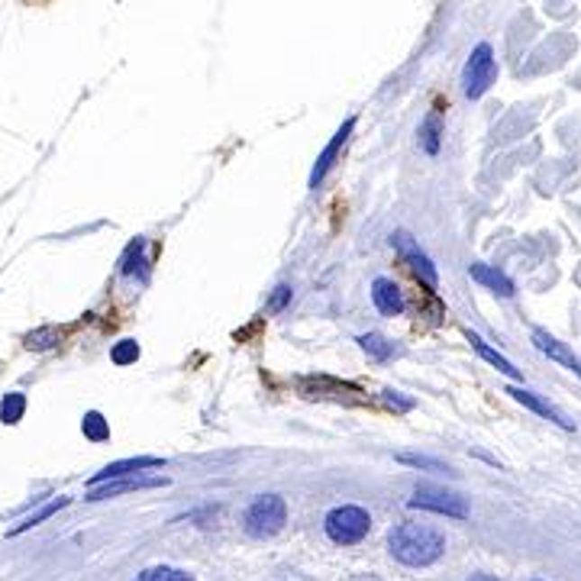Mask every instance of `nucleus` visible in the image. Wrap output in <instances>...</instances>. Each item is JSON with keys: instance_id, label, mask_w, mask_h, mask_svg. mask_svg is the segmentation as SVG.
Listing matches in <instances>:
<instances>
[{"instance_id": "423d86ee", "label": "nucleus", "mask_w": 581, "mask_h": 581, "mask_svg": "<svg viewBox=\"0 0 581 581\" xmlns=\"http://www.w3.org/2000/svg\"><path fill=\"white\" fill-rule=\"evenodd\" d=\"M168 478H113V481H104L97 488H91L87 501H104V497H120V495H130V491H142V488H165Z\"/></svg>"}, {"instance_id": "39448f33", "label": "nucleus", "mask_w": 581, "mask_h": 581, "mask_svg": "<svg viewBox=\"0 0 581 581\" xmlns=\"http://www.w3.org/2000/svg\"><path fill=\"white\" fill-rule=\"evenodd\" d=\"M411 507H420V511H433V513H446V517H468V504L465 497L452 495L446 488H433V485H423L417 488V495L411 497Z\"/></svg>"}, {"instance_id": "9b49d317", "label": "nucleus", "mask_w": 581, "mask_h": 581, "mask_svg": "<svg viewBox=\"0 0 581 581\" xmlns=\"http://www.w3.org/2000/svg\"><path fill=\"white\" fill-rule=\"evenodd\" d=\"M372 301H375V307L385 313V317H397V313L404 310L401 287H397L395 281H387V278H378L372 285Z\"/></svg>"}, {"instance_id": "f257e3e1", "label": "nucleus", "mask_w": 581, "mask_h": 581, "mask_svg": "<svg viewBox=\"0 0 581 581\" xmlns=\"http://www.w3.org/2000/svg\"><path fill=\"white\" fill-rule=\"evenodd\" d=\"M387 549L401 566L426 568L446 552V540L440 530L426 527V523H397L387 533Z\"/></svg>"}, {"instance_id": "cd10ccee", "label": "nucleus", "mask_w": 581, "mask_h": 581, "mask_svg": "<svg viewBox=\"0 0 581 581\" xmlns=\"http://www.w3.org/2000/svg\"><path fill=\"white\" fill-rule=\"evenodd\" d=\"M356 581H375V578H356Z\"/></svg>"}, {"instance_id": "1a4fd4ad", "label": "nucleus", "mask_w": 581, "mask_h": 581, "mask_svg": "<svg viewBox=\"0 0 581 581\" xmlns=\"http://www.w3.org/2000/svg\"><path fill=\"white\" fill-rule=\"evenodd\" d=\"M391 242H395V246L404 252V259L411 262V268L417 271V278L423 281V285L430 287V291H433V287H436V268L430 265V259H426L423 252H420V249L413 246L411 236H407V232H395V236H391Z\"/></svg>"}, {"instance_id": "9d476101", "label": "nucleus", "mask_w": 581, "mask_h": 581, "mask_svg": "<svg viewBox=\"0 0 581 581\" xmlns=\"http://www.w3.org/2000/svg\"><path fill=\"white\" fill-rule=\"evenodd\" d=\"M507 395H513V401H520L523 407H530L533 413H540V417H546V420H552V423H558L562 430H572V420H568L566 413L556 411L549 401H542L540 395H533V391H527V387H511Z\"/></svg>"}, {"instance_id": "4be33fe9", "label": "nucleus", "mask_w": 581, "mask_h": 581, "mask_svg": "<svg viewBox=\"0 0 581 581\" xmlns=\"http://www.w3.org/2000/svg\"><path fill=\"white\" fill-rule=\"evenodd\" d=\"M55 342H59V330H52V326H46V330H36V333L26 336V346H30V349H52Z\"/></svg>"}, {"instance_id": "2eb2a0df", "label": "nucleus", "mask_w": 581, "mask_h": 581, "mask_svg": "<svg viewBox=\"0 0 581 581\" xmlns=\"http://www.w3.org/2000/svg\"><path fill=\"white\" fill-rule=\"evenodd\" d=\"M65 504H68V497H59V501L46 504V507H42V511L30 513V517H26V520H23V523H16V527H14V530H10V536H20V533H26V530L39 527V523H42V520H49V517H52V513H59V511H62Z\"/></svg>"}, {"instance_id": "f3484780", "label": "nucleus", "mask_w": 581, "mask_h": 581, "mask_svg": "<svg viewBox=\"0 0 581 581\" xmlns=\"http://www.w3.org/2000/svg\"><path fill=\"white\" fill-rule=\"evenodd\" d=\"M468 342H472V349H475V352H478L481 359H488V362L495 365V368H501L504 375H511V378H517V375H520L517 368H513V365L507 362V359H504V356H497L495 349H491V346H485V342H481L478 336H472V333H468Z\"/></svg>"}, {"instance_id": "393cba45", "label": "nucleus", "mask_w": 581, "mask_h": 581, "mask_svg": "<svg viewBox=\"0 0 581 581\" xmlns=\"http://www.w3.org/2000/svg\"><path fill=\"white\" fill-rule=\"evenodd\" d=\"M387 401H391V407H395V404H397V407H401V411H411V407H413L411 401H401V397H397L395 391H391V395H387Z\"/></svg>"}, {"instance_id": "7ed1b4c3", "label": "nucleus", "mask_w": 581, "mask_h": 581, "mask_svg": "<svg viewBox=\"0 0 581 581\" xmlns=\"http://www.w3.org/2000/svg\"><path fill=\"white\" fill-rule=\"evenodd\" d=\"M372 530V517L365 507H356V504H342L336 511L326 513V536L340 546H352V542H362Z\"/></svg>"}, {"instance_id": "f8f14e48", "label": "nucleus", "mask_w": 581, "mask_h": 581, "mask_svg": "<svg viewBox=\"0 0 581 581\" xmlns=\"http://www.w3.org/2000/svg\"><path fill=\"white\" fill-rule=\"evenodd\" d=\"M472 278L478 281V285H485L488 291H495V295H501V297H511L513 295V281L507 278V275H501L497 268H491V265H472Z\"/></svg>"}, {"instance_id": "dca6fc26", "label": "nucleus", "mask_w": 581, "mask_h": 581, "mask_svg": "<svg viewBox=\"0 0 581 581\" xmlns=\"http://www.w3.org/2000/svg\"><path fill=\"white\" fill-rule=\"evenodd\" d=\"M23 413H26V397L20 395V391H14V395H7L0 401V420H4V423H10V426L20 423Z\"/></svg>"}, {"instance_id": "20e7f679", "label": "nucleus", "mask_w": 581, "mask_h": 581, "mask_svg": "<svg viewBox=\"0 0 581 581\" xmlns=\"http://www.w3.org/2000/svg\"><path fill=\"white\" fill-rule=\"evenodd\" d=\"M495 77H497L495 49H491L488 42H481V46L472 49V55H468V62H465V71H462V91H465V97L478 101L481 94H485L491 85H495Z\"/></svg>"}, {"instance_id": "4468645a", "label": "nucleus", "mask_w": 581, "mask_h": 581, "mask_svg": "<svg viewBox=\"0 0 581 581\" xmlns=\"http://www.w3.org/2000/svg\"><path fill=\"white\" fill-rule=\"evenodd\" d=\"M440 136H442V116L440 113H430L420 126V146L426 149L430 155L440 152Z\"/></svg>"}, {"instance_id": "0eeeda50", "label": "nucleus", "mask_w": 581, "mask_h": 581, "mask_svg": "<svg viewBox=\"0 0 581 581\" xmlns=\"http://www.w3.org/2000/svg\"><path fill=\"white\" fill-rule=\"evenodd\" d=\"M162 458L155 456H140V458H120V462H110L104 472H97L91 481H87V488H97L104 481H113V478H126L132 472H142V468H162Z\"/></svg>"}, {"instance_id": "412c9836", "label": "nucleus", "mask_w": 581, "mask_h": 581, "mask_svg": "<svg viewBox=\"0 0 581 581\" xmlns=\"http://www.w3.org/2000/svg\"><path fill=\"white\" fill-rule=\"evenodd\" d=\"M110 359H113L116 365H130V362H136V359H140V346H136L132 340L116 342L113 352H110Z\"/></svg>"}, {"instance_id": "6ab92c4d", "label": "nucleus", "mask_w": 581, "mask_h": 581, "mask_svg": "<svg viewBox=\"0 0 581 581\" xmlns=\"http://www.w3.org/2000/svg\"><path fill=\"white\" fill-rule=\"evenodd\" d=\"M81 430H85V436H87V440H91V442H104V440H110V426H107V420H104L97 411L85 413V420H81Z\"/></svg>"}, {"instance_id": "ddd939ff", "label": "nucleus", "mask_w": 581, "mask_h": 581, "mask_svg": "<svg viewBox=\"0 0 581 581\" xmlns=\"http://www.w3.org/2000/svg\"><path fill=\"white\" fill-rule=\"evenodd\" d=\"M533 342H536V349H540L542 356L556 359V362L568 365V368H572V365H575V356H572V352H568V349L562 346V342H558V340H552L549 333H542V330H536V333H533Z\"/></svg>"}, {"instance_id": "a211bd4d", "label": "nucleus", "mask_w": 581, "mask_h": 581, "mask_svg": "<svg viewBox=\"0 0 581 581\" xmlns=\"http://www.w3.org/2000/svg\"><path fill=\"white\" fill-rule=\"evenodd\" d=\"M362 349L368 352V356L375 359V362H385V359H391L395 356V342H387L385 336H378V333H368V336H362Z\"/></svg>"}, {"instance_id": "f03ea898", "label": "nucleus", "mask_w": 581, "mask_h": 581, "mask_svg": "<svg viewBox=\"0 0 581 581\" xmlns=\"http://www.w3.org/2000/svg\"><path fill=\"white\" fill-rule=\"evenodd\" d=\"M287 520V504L285 497L278 495H262L249 504L246 517H242V527H246L249 536L256 540H265V536H275Z\"/></svg>"}, {"instance_id": "bb28decb", "label": "nucleus", "mask_w": 581, "mask_h": 581, "mask_svg": "<svg viewBox=\"0 0 581 581\" xmlns=\"http://www.w3.org/2000/svg\"><path fill=\"white\" fill-rule=\"evenodd\" d=\"M572 372H578V375H581V362H578V359H575V365H572Z\"/></svg>"}, {"instance_id": "a878e982", "label": "nucleus", "mask_w": 581, "mask_h": 581, "mask_svg": "<svg viewBox=\"0 0 581 581\" xmlns=\"http://www.w3.org/2000/svg\"><path fill=\"white\" fill-rule=\"evenodd\" d=\"M468 581H501V578H495V575H472Z\"/></svg>"}, {"instance_id": "b1692460", "label": "nucleus", "mask_w": 581, "mask_h": 581, "mask_svg": "<svg viewBox=\"0 0 581 581\" xmlns=\"http://www.w3.org/2000/svg\"><path fill=\"white\" fill-rule=\"evenodd\" d=\"M287 301H291V287H287V285L275 287V297H271V310H281Z\"/></svg>"}, {"instance_id": "aec40b11", "label": "nucleus", "mask_w": 581, "mask_h": 581, "mask_svg": "<svg viewBox=\"0 0 581 581\" xmlns=\"http://www.w3.org/2000/svg\"><path fill=\"white\" fill-rule=\"evenodd\" d=\"M136 581H194V578L187 572H181V568L155 566V568H146V572L136 575Z\"/></svg>"}, {"instance_id": "6e6552de", "label": "nucleus", "mask_w": 581, "mask_h": 581, "mask_svg": "<svg viewBox=\"0 0 581 581\" xmlns=\"http://www.w3.org/2000/svg\"><path fill=\"white\" fill-rule=\"evenodd\" d=\"M356 130V120H346V123L336 130V136L330 140V146L320 152V159H317V165H313V171H310V187H317L320 181L326 178V171L333 168L336 165V155L342 152V146H346V140H349V132Z\"/></svg>"}, {"instance_id": "5701e85b", "label": "nucleus", "mask_w": 581, "mask_h": 581, "mask_svg": "<svg viewBox=\"0 0 581 581\" xmlns=\"http://www.w3.org/2000/svg\"><path fill=\"white\" fill-rule=\"evenodd\" d=\"M397 462L413 465V468H433V472H449L446 465H440L436 458H426V456H397Z\"/></svg>"}]
</instances>
